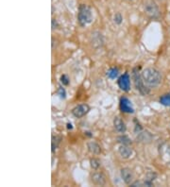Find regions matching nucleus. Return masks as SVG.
<instances>
[{
    "label": "nucleus",
    "instance_id": "423d86ee",
    "mask_svg": "<svg viewBox=\"0 0 170 187\" xmlns=\"http://www.w3.org/2000/svg\"><path fill=\"white\" fill-rule=\"evenodd\" d=\"M89 111H90V107L87 104H80V105H78L72 110V114L75 117L81 118L84 115H86L89 113Z\"/></svg>",
    "mask_w": 170,
    "mask_h": 187
},
{
    "label": "nucleus",
    "instance_id": "9d476101",
    "mask_svg": "<svg viewBox=\"0 0 170 187\" xmlns=\"http://www.w3.org/2000/svg\"><path fill=\"white\" fill-rule=\"evenodd\" d=\"M118 151H119V154L121 155V157L123 159H129L133 153L132 149L130 148L129 145H122L121 147L119 148Z\"/></svg>",
    "mask_w": 170,
    "mask_h": 187
},
{
    "label": "nucleus",
    "instance_id": "6ab92c4d",
    "mask_svg": "<svg viewBox=\"0 0 170 187\" xmlns=\"http://www.w3.org/2000/svg\"><path fill=\"white\" fill-rule=\"evenodd\" d=\"M59 94H60V95H62V97H63V98L65 97V90H63L61 87L59 89Z\"/></svg>",
    "mask_w": 170,
    "mask_h": 187
},
{
    "label": "nucleus",
    "instance_id": "9b49d317",
    "mask_svg": "<svg viewBox=\"0 0 170 187\" xmlns=\"http://www.w3.org/2000/svg\"><path fill=\"white\" fill-rule=\"evenodd\" d=\"M114 126L115 128V130L120 132V133H124L127 130V127L124 123V121L119 117V116H116L114 120Z\"/></svg>",
    "mask_w": 170,
    "mask_h": 187
},
{
    "label": "nucleus",
    "instance_id": "20e7f679",
    "mask_svg": "<svg viewBox=\"0 0 170 187\" xmlns=\"http://www.w3.org/2000/svg\"><path fill=\"white\" fill-rule=\"evenodd\" d=\"M145 11L148 16L151 17V18H158L160 15L159 8L153 1L146 2L145 4Z\"/></svg>",
    "mask_w": 170,
    "mask_h": 187
},
{
    "label": "nucleus",
    "instance_id": "a211bd4d",
    "mask_svg": "<svg viewBox=\"0 0 170 187\" xmlns=\"http://www.w3.org/2000/svg\"><path fill=\"white\" fill-rule=\"evenodd\" d=\"M114 21L117 23V24H120L121 23V21H122V17H121V15L119 14V13H117V14H115V16H114Z\"/></svg>",
    "mask_w": 170,
    "mask_h": 187
},
{
    "label": "nucleus",
    "instance_id": "f257e3e1",
    "mask_svg": "<svg viewBox=\"0 0 170 187\" xmlns=\"http://www.w3.org/2000/svg\"><path fill=\"white\" fill-rule=\"evenodd\" d=\"M142 78L147 87H157L162 82V74L156 68L147 67L141 73Z\"/></svg>",
    "mask_w": 170,
    "mask_h": 187
},
{
    "label": "nucleus",
    "instance_id": "39448f33",
    "mask_svg": "<svg viewBox=\"0 0 170 187\" xmlns=\"http://www.w3.org/2000/svg\"><path fill=\"white\" fill-rule=\"evenodd\" d=\"M91 180L94 184L98 186H104L107 183V178L104 175V173L96 171L91 174Z\"/></svg>",
    "mask_w": 170,
    "mask_h": 187
},
{
    "label": "nucleus",
    "instance_id": "ddd939ff",
    "mask_svg": "<svg viewBox=\"0 0 170 187\" xmlns=\"http://www.w3.org/2000/svg\"><path fill=\"white\" fill-rule=\"evenodd\" d=\"M160 103L163 106H170V93L162 96L160 97Z\"/></svg>",
    "mask_w": 170,
    "mask_h": 187
},
{
    "label": "nucleus",
    "instance_id": "6e6552de",
    "mask_svg": "<svg viewBox=\"0 0 170 187\" xmlns=\"http://www.w3.org/2000/svg\"><path fill=\"white\" fill-rule=\"evenodd\" d=\"M120 109L122 112L128 113V114H132L134 112V110L132 106V102L126 96H123L120 100Z\"/></svg>",
    "mask_w": 170,
    "mask_h": 187
},
{
    "label": "nucleus",
    "instance_id": "f3484780",
    "mask_svg": "<svg viewBox=\"0 0 170 187\" xmlns=\"http://www.w3.org/2000/svg\"><path fill=\"white\" fill-rule=\"evenodd\" d=\"M60 79H61V82H62V84H65V85H67L68 83H69V81H68V78H67V77H66L65 75L61 76V77H60Z\"/></svg>",
    "mask_w": 170,
    "mask_h": 187
},
{
    "label": "nucleus",
    "instance_id": "7ed1b4c3",
    "mask_svg": "<svg viewBox=\"0 0 170 187\" xmlns=\"http://www.w3.org/2000/svg\"><path fill=\"white\" fill-rule=\"evenodd\" d=\"M133 79H134V84L136 89L144 96L147 95L150 93V88H147V86L145 85V83L144 82L142 76L139 74V72L137 71V69L135 68L133 70Z\"/></svg>",
    "mask_w": 170,
    "mask_h": 187
},
{
    "label": "nucleus",
    "instance_id": "f8f14e48",
    "mask_svg": "<svg viewBox=\"0 0 170 187\" xmlns=\"http://www.w3.org/2000/svg\"><path fill=\"white\" fill-rule=\"evenodd\" d=\"M87 148L88 150L95 155H98L101 153V147L96 142H89L87 144Z\"/></svg>",
    "mask_w": 170,
    "mask_h": 187
},
{
    "label": "nucleus",
    "instance_id": "4468645a",
    "mask_svg": "<svg viewBox=\"0 0 170 187\" xmlns=\"http://www.w3.org/2000/svg\"><path fill=\"white\" fill-rule=\"evenodd\" d=\"M117 140H118V142L121 143L122 145H129L132 143L131 139H130L129 137H128V136H126V135L119 136V137L117 138Z\"/></svg>",
    "mask_w": 170,
    "mask_h": 187
},
{
    "label": "nucleus",
    "instance_id": "1a4fd4ad",
    "mask_svg": "<svg viewBox=\"0 0 170 187\" xmlns=\"http://www.w3.org/2000/svg\"><path fill=\"white\" fill-rule=\"evenodd\" d=\"M121 177L126 184H131L133 181V173L128 167L121 169Z\"/></svg>",
    "mask_w": 170,
    "mask_h": 187
},
{
    "label": "nucleus",
    "instance_id": "dca6fc26",
    "mask_svg": "<svg viewBox=\"0 0 170 187\" xmlns=\"http://www.w3.org/2000/svg\"><path fill=\"white\" fill-rule=\"evenodd\" d=\"M91 166H92L93 169H97L100 166V162L97 159L94 158V159L91 160Z\"/></svg>",
    "mask_w": 170,
    "mask_h": 187
},
{
    "label": "nucleus",
    "instance_id": "f03ea898",
    "mask_svg": "<svg viewBox=\"0 0 170 187\" xmlns=\"http://www.w3.org/2000/svg\"><path fill=\"white\" fill-rule=\"evenodd\" d=\"M78 21L81 27H85L86 25L90 24L93 21V12L92 10L87 6L81 4L78 8Z\"/></svg>",
    "mask_w": 170,
    "mask_h": 187
},
{
    "label": "nucleus",
    "instance_id": "0eeeda50",
    "mask_svg": "<svg viewBox=\"0 0 170 187\" xmlns=\"http://www.w3.org/2000/svg\"><path fill=\"white\" fill-rule=\"evenodd\" d=\"M118 86L121 90L127 92L129 91L131 88V78L129 74H124L123 76H121L118 79Z\"/></svg>",
    "mask_w": 170,
    "mask_h": 187
},
{
    "label": "nucleus",
    "instance_id": "2eb2a0df",
    "mask_svg": "<svg viewBox=\"0 0 170 187\" xmlns=\"http://www.w3.org/2000/svg\"><path fill=\"white\" fill-rule=\"evenodd\" d=\"M107 76H108L110 78L114 79V78H115L118 76V70H117L116 68H111V69L108 71Z\"/></svg>",
    "mask_w": 170,
    "mask_h": 187
}]
</instances>
